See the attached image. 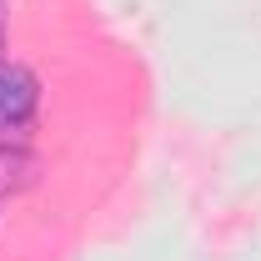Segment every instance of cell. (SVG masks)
Segmentation results:
<instances>
[{
    "instance_id": "4",
    "label": "cell",
    "mask_w": 261,
    "mask_h": 261,
    "mask_svg": "<svg viewBox=\"0 0 261 261\" xmlns=\"http://www.w3.org/2000/svg\"><path fill=\"white\" fill-rule=\"evenodd\" d=\"M0 45H5V35H0ZM0 61H5V56H0Z\"/></svg>"
},
{
    "instance_id": "1",
    "label": "cell",
    "mask_w": 261,
    "mask_h": 261,
    "mask_svg": "<svg viewBox=\"0 0 261 261\" xmlns=\"http://www.w3.org/2000/svg\"><path fill=\"white\" fill-rule=\"evenodd\" d=\"M40 111V81L31 65L20 61H0V136L25 130Z\"/></svg>"
},
{
    "instance_id": "2",
    "label": "cell",
    "mask_w": 261,
    "mask_h": 261,
    "mask_svg": "<svg viewBox=\"0 0 261 261\" xmlns=\"http://www.w3.org/2000/svg\"><path fill=\"white\" fill-rule=\"evenodd\" d=\"M35 181V156L25 146H5L0 141V196L5 191H25Z\"/></svg>"
},
{
    "instance_id": "3",
    "label": "cell",
    "mask_w": 261,
    "mask_h": 261,
    "mask_svg": "<svg viewBox=\"0 0 261 261\" xmlns=\"http://www.w3.org/2000/svg\"><path fill=\"white\" fill-rule=\"evenodd\" d=\"M5 5H10V0H0V10H5Z\"/></svg>"
}]
</instances>
